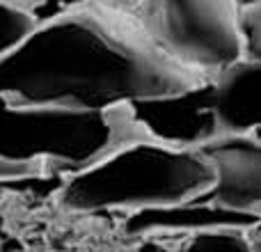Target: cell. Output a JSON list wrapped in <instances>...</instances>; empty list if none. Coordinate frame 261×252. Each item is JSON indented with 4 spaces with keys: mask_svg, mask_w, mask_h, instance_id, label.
<instances>
[{
    "mask_svg": "<svg viewBox=\"0 0 261 252\" xmlns=\"http://www.w3.org/2000/svg\"><path fill=\"white\" fill-rule=\"evenodd\" d=\"M199 83L163 58L130 14L94 0L35 26L0 60V99L18 106L115 110Z\"/></svg>",
    "mask_w": 261,
    "mask_h": 252,
    "instance_id": "obj_1",
    "label": "cell"
},
{
    "mask_svg": "<svg viewBox=\"0 0 261 252\" xmlns=\"http://www.w3.org/2000/svg\"><path fill=\"white\" fill-rule=\"evenodd\" d=\"M213 184V170L197 149L133 140L101 161L64 177L58 199L67 211H142L193 202Z\"/></svg>",
    "mask_w": 261,
    "mask_h": 252,
    "instance_id": "obj_2",
    "label": "cell"
},
{
    "mask_svg": "<svg viewBox=\"0 0 261 252\" xmlns=\"http://www.w3.org/2000/svg\"><path fill=\"white\" fill-rule=\"evenodd\" d=\"M133 140L147 138L126 108L69 110L0 99V158L39 163L46 174L64 179Z\"/></svg>",
    "mask_w": 261,
    "mask_h": 252,
    "instance_id": "obj_3",
    "label": "cell"
},
{
    "mask_svg": "<svg viewBox=\"0 0 261 252\" xmlns=\"http://www.w3.org/2000/svg\"><path fill=\"white\" fill-rule=\"evenodd\" d=\"M130 16L163 58L202 81L245 58L239 0H142Z\"/></svg>",
    "mask_w": 261,
    "mask_h": 252,
    "instance_id": "obj_4",
    "label": "cell"
},
{
    "mask_svg": "<svg viewBox=\"0 0 261 252\" xmlns=\"http://www.w3.org/2000/svg\"><path fill=\"white\" fill-rule=\"evenodd\" d=\"M124 108L144 138L174 149H199L220 135L208 81L174 94L133 101Z\"/></svg>",
    "mask_w": 261,
    "mask_h": 252,
    "instance_id": "obj_5",
    "label": "cell"
},
{
    "mask_svg": "<svg viewBox=\"0 0 261 252\" xmlns=\"http://www.w3.org/2000/svg\"><path fill=\"white\" fill-rule=\"evenodd\" d=\"M197 152L211 165L213 184L193 202L261 218V133L218 135Z\"/></svg>",
    "mask_w": 261,
    "mask_h": 252,
    "instance_id": "obj_6",
    "label": "cell"
},
{
    "mask_svg": "<svg viewBox=\"0 0 261 252\" xmlns=\"http://www.w3.org/2000/svg\"><path fill=\"white\" fill-rule=\"evenodd\" d=\"M261 218L254 213L231 211L216 204L184 202L172 207L142 209L133 211L124 220L126 236H149V234H197L211 230H252Z\"/></svg>",
    "mask_w": 261,
    "mask_h": 252,
    "instance_id": "obj_7",
    "label": "cell"
},
{
    "mask_svg": "<svg viewBox=\"0 0 261 252\" xmlns=\"http://www.w3.org/2000/svg\"><path fill=\"white\" fill-rule=\"evenodd\" d=\"M208 83L220 135L261 133V62L241 58Z\"/></svg>",
    "mask_w": 261,
    "mask_h": 252,
    "instance_id": "obj_8",
    "label": "cell"
},
{
    "mask_svg": "<svg viewBox=\"0 0 261 252\" xmlns=\"http://www.w3.org/2000/svg\"><path fill=\"white\" fill-rule=\"evenodd\" d=\"M184 252H254L243 230H211L190 234Z\"/></svg>",
    "mask_w": 261,
    "mask_h": 252,
    "instance_id": "obj_9",
    "label": "cell"
},
{
    "mask_svg": "<svg viewBox=\"0 0 261 252\" xmlns=\"http://www.w3.org/2000/svg\"><path fill=\"white\" fill-rule=\"evenodd\" d=\"M32 28H35V23L25 14L18 12L16 7H12L5 0H0V60L7 53H12Z\"/></svg>",
    "mask_w": 261,
    "mask_h": 252,
    "instance_id": "obj_10",
    "label": "cell"
},
{
    "mask_svg": "<svg viewBox=\"0 0 261 252\" xmlns=\"http://www.w3.org/2000/svg\"><path fill=\"white\" fill-rule=\"evenodd\" d=\"M5 3L23 12L35 26H44V23L55 21V18L92 3V0H5Z\"/></svg>",
    "mask_w": 261,
    "mask_h": 252,
    "instance_id": "obj_11",
    "label": "cell"
},
{
    "mask_svg": "<svg viewBox=\"0 0 261 252\" xmlns=\"http://www.w3.org/2000/svg\"><path fill=\"white\" fill-rule=\"evenodd\" d=\"M241 35L245 58L261 62V0L241 5Z\"/></svg>",
    "mask_w": 261,
    "mask_h": 252,
    "instance_id": "obj_12",
    "label": "cell"
},
{
    "mask_svg": "<svg viewBox=\"0 0 261 252\" xmlns=\"http://www.w3.org/2000/svg\"><path fill=\"white\" fill-rule=\"evenodd\" d=\"M41 174H46V170L39 163H21V161H5V158H0V181L30 179V177H41Z\"/></svg>",
    "mask_w": 261,
    "mask_h": 252,
    "instance_id": "obj_13",
    "label": "cell"
},
{
    "mask_svg": "<svg viewBox=\"0 0 261 252\" xmlns=\"http://www.w3.org/2000/svg\"><path fill=\"white\" fill-rule=\"evenodd\" d=\"M94 3L103 5V7H108V9H115V12L130 14L140 3H142V0H94Z\"/></svg>",
    "mask_w": 261,
    "mask_h": 252,
    "instance_id": "obj_14",
    "label": "cell"
},
{
    "mask_svg": "<svg viewBox=\"0 0 261 252\" xmlns=\"http://www.w3.org/2000/svg\"><path fill=\"white\" fill-rule=\"evenodd\" d=\"M245 234H248L252 250H254V252H261V222H259V225H254L252 230H248Z\"/></svg>",
    "mask_w": 261,
    "mask_h": 252,
    "instance_id": "obj_15",
    "label": "cell"
},
{
    "mask_svg": "<svg viewBox=\"0 0 261 252\" xmlns=\"http://www.w3.org/2000/svg\"><path fill=\"white\" fill-rule=\"evenodd\" d=\"M0 250H3V252H21V250H23V245L18 243L16 239H9L7 243H5V245H3V248H0Z\"/></svg>",
    "mask_w": 261,
    "mask_h": 252,
    "instance_id": "obj_16",
    "label": "cell"
},
{
    "mask_svg": "<svg viewBox=\"0 0 261 252\" xmlns=\"http://www.w3.org/2000/svg\"><path fill=\"white\" fill-rule=\"evenodd\" d=\"M248 3H254V0H239V5H248Z\"/></svg>",
    "mask_w": 261,
    "mask_h": 252,
    "instance_id": "obj_17",
    "label": "cell"
}]
</instances>
